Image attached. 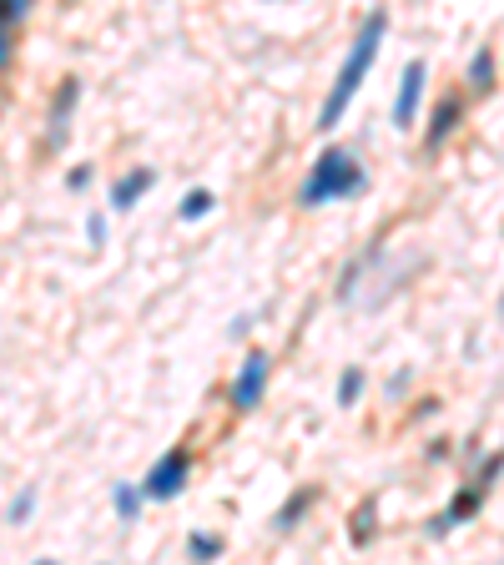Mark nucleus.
<instances>
[{"label": "nucleus", "mask_w": 504, "mask_h": 565, "mask_svg": "<svg viewBox=\"0 0 504 565\" xmlns=\"http://www.w3.org/2000/svg\"><path fill=\"white\" fill-rule=\"evenodd\" d=\"M384 31H388V15H384V11H373L369 21H363L359 41H353V51L343 56V66H338V76H333V91H328L324 111H318V127H324V132H333L338 121H343V111H349V101L359 97L363 76L373 72V61H379V46H384Z\"/></svg>", "instance_id": "obj_1"}, {"label": "nucleus", "mask_w": 504, "mask_h": 565, "mask_svg": "<svg viewBox=\"0 0 504 565\" xmlns=\"http://www.w3.org/2000/svg\"><path fill=\"white\" fill-rule=\"evenodd\" d=\"M359 193H369V167H363L349 146H324V152L313 156L308 177H303L298 203L328 207V203H343V197H359Z\"/></svg>", "instance_id": "obj_2"}, {"label": "nucleus", "mask_w": 504, "mask_h": 565, "mask_svg": "<svg viewBox=\"0 0 504 565\" xmlns=\"http://www.w3.org/2000/svg\"><path fill=\"white\" fill-rule=\"evenodd\" d=\"M187 475H193V455H187V449H167V455L146 469V480L136 485V490H142V500H177V495L187 490Z\"/></svg>", "instance_id": "obj_3"}, {"label": "nucleus", "mask_w": 504, "mask_h": 565, "mask_svg": "<svg viewBox=\"0 0 504 565\" xmlns=\"http://www.w3.org/2000/svg\"><path fill=\"white\" fill-rule=\"evenodd\" d=\"M267 373H273V359H267L263 349H252L248 359H242V369H238V379H232V389H228V404H232V410H238V414H252L258 404H263Z\"/></svg>", "instance_id": "obj_4"}, {"label": "nucleus", "mask_w": 504, "mask_h": 565, "mask_svg": "<svg viewBox=\"0 0 504 565\" xmlns=\"http://www.w3.org/2000/svg\"><path fill=\"white\" fill-rule=\"evenodd\" d=\"M76 101H81V82L66 76L56 86V101H51V121H46V152H61L66 137H72V117H76Z\"/></svg>", "instance_id": "obj_5"}, {"label": "nucleus", "mask_w": 504, "mask_h": 565, "mask_svg": "<svg viewBox=\"0 0 504 565\" xmlns=\"http://www.w3.org/2000/svg\"><path fill=\"white\" fill-rule=\"evenodd\" d=\"M424 82H429V61H408L404 66V82H398V97H394V127H414L419 117V97H424Z\"/></svg>", "instance_id": "obj_6"}, {"label": "nucleus", "mask_w": 504, "mask_h": 565, "mask_svg": "<svg viewBox=\"0 0 504 565\" xmlns=\"http://www.w3.org/2000/svg\"><path fill=\"white\" fill-rule=\"evenodd\" d=\"M152 187H156V172H152V167L121 172V177L111 182V207H117V213H132V207L142 203V197L152 193Z\"/></svg>", "instance_id": "obj_7"}, {"label": "nucleus", "mask_w": 504, "mask_h": 565, "mask_svg": "<svg viewBox=\"0 0 504 565\" xmlns=\"http://www.w3.org/2000/svg\"><path fill=\"white\" fill-rule=\"evenodd\" d=\"M459 117H464V97H459V91H449V97L434 101V111H429V132H424V146H445V137H454Z\"/></svg>", "instance_id": "obj_8"}, {"label": "nucleus", "mask_w": 504, "mask_h": 565, "mask_svg": "<svg viewBox=\"0 0 504 565\" xmlns=\"http://www.w3.org/2000/svg\"><path fill=\"white\" fill-rule=\"evenodd\" d=\"M31 15V0H0V66L11 61V25Z\"/></svg>", "instance_id": "obj_9"}, {"label": "nucleus", "mask_w": 504, "mask_h": 565, "mask_svg": "<svg viewBox=\"0 0 504 565\" xmlns=\"http://www.w3.org/2000/svg\"><path fill=\"white\" fill-rule=\"evenodd\" d=\"M313 500H318V490H313V485H303V490H293V500H288V506H283V510H277V515H273V530H293V525H298V520L313 510Z\"/></svg>", "instance_id": "obj_10"}, {"label": "nucleus", "mask_w": 504, "mask_h": 565, "mask_svg": "<svg viewBox=\"0 0 504 565\" xmlns=\"http://www.w3.org/2000/svg\"><path fill=\"white\" fill-rule=\"evenodd\" d=\"M373 525H379V500H363V506L353 510V520H349V541L353 545H369L373 535H379Z\"/></svg>", "instance_id": "obj_11"}, {"label": "nucleus", "mask_w": 504, "mask_h": 565, "mask_svg": "<svg viewBox=\"0 0 504 565\" xmlns=\"http://www.w3.org/2000/svg\"><path fill=\"white\" fill-rule=\"evenodd\" d=\"M363 384H369V373L359 369V363H349V369L338 373V410H353L363 394Z\"/></svg>", "instance_id": "obj_12"}, {"label": "nucleus", "mask_w": 504, "mask_h": 565, "mask_svg": "<svg viewBox=\"0 0 504 565\" xmlns=\"http://www.w3.org/2000/svg\"><path fill=\"white\" fill-rule=\"evenodd\" d=\"M494 86V46H480L469 61V91H490Z\"/></svg>", "instance_id": "obj_13"}, {"label": "nucleus", "mask_w": 504, "mask_h": 565, "mask_svg": "<svg viewBox=\"0 0 504 565\" xmlns=\"http://www.w3.org/2000/svg\"><path fill=\"white\" fill-rule=\"evenodd\" d=\"M142 490H136V485H117V490H111V510H117L121 515V525H132L136 515H142Z\"/></svg>", "instance_id": "obj_14"}, {"label": "nucleus", "mask_w": 504, "mask_h": 565, "mask_svg": "<svg viewBox=\"0 0 504 565\" xmlns=\"http://www.w3.org/2000/svg\"><path fill=\"white\" fill-rule=\"evenodd\" d=\"M212 203H217V197L207 193V187H193V193L182 197L177 217H182V222H197V217H207V213H212Z\"/></svg>", "instance_id": "obj_15"}, {"label": "nucleus", "mask_w": 504, "mask_h": 565, "mask_svg": "<svg viewBox=\"0 0 504 565\" xmlns=\"http://www.w3.org/2000/svg\"><path fill=\"white\" fill-rule=\"evenodd\" d=\"M222 551H228V545L217 541V535H193V541H187V555H193V561H217Z\"/></svg>", "instance_id": "obj_16"}, {"label": "nucleus", "mask_w": 504, "mask_h": 565, "mask_svg": "<svg viewBox=\"0 0 504 565\" xmlns=\"http://www.w3.org/2000/svg\"><path fill=\"white\" fill-rule=\"evenodd\" d=\"M31 510H36V490H21L11 500V510H6V520H11V525H25V520H31Z\"/></svg>", "instance_id": "obj_17"}, {"label": "nucleus", "mask_w": 504, "mask_h": 565, "mask_svg": "<svg viewBox=\"0 0 504 565\" xmlns=\"http://www.w3.org/2000/svg\"><path fill=\"white\" fill-rule=\"evenodd\" d=\"M91 177H97V172H91V167L81 162L76 172H66V187H91Z\"/></svg>", "instance_id": "obj_18"}, {"label": "nucleus", "mask_w": 504, "mask_h": 565, "mask_svg": "<svg viewBox=\"0 0 504 565\" xmlns=\"http://www.w3.org/2000/svg\"><path fill=\"white\" fill-rule=\"evenodd\" d=\"M86 238L101 248V242H107V217H91V222H86Z\"/></svg>", "instance_id": "obj_19"}, {"label": "nucleus", "mask_w": 504, "mask_h": 565, "mask_svg": "<svg viewBox=\"0 0 504 565\" xmlns=\"http://www.w3.org/2000/svg\"><path fill=\"white\" fill-rule=\"evenodd\" d=\"M6 107H11V97H6V86H0V117H6Z\"/></svg>", "instance_id": "obj_20"}, {"label": "nucleus", "mask_w": 504, "mask_h": 565, "mask_svg": "<svg viewBox=\"0 0 504 565\" xmlns=\"http://www.w3.org/2000/svg\"><path fill=\"white\" fill-rule=\"evenodd\" d=\"M36 565H56V561H36Z\"/></svg>", "instance_id": "obj_21"}]
</instances>
